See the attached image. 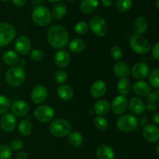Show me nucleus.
<instances>
[{
    "label": "nucleus",
    "instance_id": "nucleus-1",
    "mask_svg": "<svg viewBox=\"0 0 159 159\" xmlns=\"http://www.w3.org/2000/svg\"><path fill=\"white\" fill-rule=\"evenodd\" d=\"M48 40L55 49H63L69 43V34L64 26L54 25L48 31Z\"/></svg>",
    "mask_w": 159,
    "mask_h": 159
},
{
    "label": "nucleus",
    "instance_id": "nucleus-2",
    "mask_svg": "<svg viewBox=\"0 0 159 159\" xmlns=\"http://www.w3.org/2000/svg\"><path fill=\"white\" fill-rule=\"evenodd\" d=\"M26 79V72L20 65H14L9 68L6 73V81L10 86H20Z\"/></svg>",
    "mask_w": 159,
    "mask_h": 159
},
{
    "label": "nucleus",
    "instance_id": "nucleus-3",
    "mask_svg": "<svg viewBox=\"0 0 159 159\" xmlns=\"http://www.w3.org/2000/svg\"><path fill=\"white\" fill-rule=\"evenodd\" d=\"M33 22L39 26H47L52 21L51 11L43 6H37L33 10L31 14Z\"/></svg>",
    "mask_w": 159,
    "mask_h": 159
},
{
    "label": "nucleus",
    "instance_id": "nucleus-4",
    "mask_svg": "<svg viewBox=\"0 0 159 159\" xmlns=\"http://www.w3.org/2000/svg\"><path fill=\"white\" fill-rule=\"evenodd\" d=\"M71 124L65 119L54 120L49 127V130L51 134L55 138H65L71 132Z\"/></svg>",
    "mask_w": 159,
    "mask_h": 159
},
{
    "label": "nucleus",
    "instance_id": "nucleus-5",
    "mask_svg": "<svg viewBox=\"0 0 159 159\" xmlns=\"http://www.w3.org/2000/svg\"><path fill=\"white\" fill-rule=\"evenodd\" d=\"M130 47L133 51L139 54H146L150 51L151 44L148 40L141 34H134L130 40Z\"/></svg>",
    "mask_w": 159,
    "mask_h": 159
},
{
    "label": "nucleus",
    "instance_id": "nucleus-6",
    "mask_svg": "<svg viewBox=\"0 0 159 159\" xmlns=\"http://www.w3.org/2000/svg\"><path fill=\"white\" fill-rule=\"evenodd\" d=\"M116 127L124 133L133 132L138 128V120L134 115L125 114L120 116L116 120Z\"/></svg>",
    "mask_w": 159,
    "mask_h": 159
},
{
    "label": "nucleus",
    "instance_id": "nucleus-7",
    "mask_svg": "<svg viewBox=\"0 0 159 159\" xmlns=\"http://www.w3.org/2000/svg\"><path fill=\"white\" fill-rule=\"evenodd\" d=\"M89 28L98 37H104L108 34L109 25L103 17L100 16H93L89 23Z\"/></svg>",
    "mask_w": 159,
    "mask_h": 159
},
{
    "label": "nucleus",
    "instance_id": "nucleus-8",
    "mask_svg": "<svg viewBox=\"0 0 159 159\" xmlns=\"http://www.w3.org/2000/svg\"><path fill=\"white\" fill-rule=\"evenodd\" d=\"M16 35L15 27L6 22L0 23V48L10 43Z\"/></svg>",
    "mask_w": 159,
    "mask_h": 159
},
{
    "label": "nucleus",
    "instance_id": "nucleus-9",
    "mask_svg": "<svg viewBox=\"0 0 159 159\" xmlns=\"http://www.w3.org/2000/svg\"><path fill=\"white\" fill-rule=\"evenodd\" d=\"M34 117L37 121L48 123L52 120L54 116V110L48 105L38 106L34 110Z\"/></svg>",
    "mask_w": 159,
    "mask_h": 159
},
{
    "label": "nucleus",
    "instance_id": "nucleus-10",
    "mask_svg": "<svg viewBox=\"0 0 159 159\" xmlns=\"http://www.w3.org/2000/svg\"><path fill=\"white\" fill-rule=\"evenodd\" d=\"M128 108V102L126 99L125 96H116L113 99V102L110 104V109H112V111L116 115H122L125 113Z\"/></svg>",
    "mask_w": 159,
    "mask_h": 159
},
{
    "label": "nucleus",
    "instance_id": "nucleus-11",
    "mask_svg": "<svg viewBox=\"0 0 159 159\" xmlns=\"http://www.w3.org/2000/svg\"><path fill=\"white\" fill-rule=\"evenodd\" d=\"M16 51L20 55H26L30 52L31 42L26 36H20L16 39L14 44Z\"/></svg>",
    "mask_w": 159,
    "mask_h": 159
},
{
    "label": "nucleus",
    "instance_id": "nucleus-12",
    "mask_svg": "<svg viewBox=\"0 0 159 159\" xmlns=\"http://www.w3.org/2000/svg\"><path fill=\"white\" fill-rule=\"evenodd\" d=\"M130 72L134 79L138 80H144L148 76L150 69L145 62H138L132 67Z\"/></svg>",
    "mask_w": 159,
    "mask_h": 159
},
{
    "label": "nucleus",
    "instance_id": "nucleus-13",
    "mask_svg": "<svg viewBox=\"0 0 159 159\" xmlns=\"http://www.w3.org/2000/svg\"><path fill=\"white\" fill-rule=\"evenodd\" d=\"M48 89L42 85H36L31 92V99L35 104H41L48 98Z\"/></svg>",
    "mask_w": 159,
    "mask_h": 159
},
{
    "label": "nucleus",
    "instance_id": "nucleus-14",
    "mask_svg": "<svg viewBox=\"0 0 159 159\" xmlns=\"http://www.w3.org/2000/svg\"><path fill=\"white\" fill-rule=\"evenodd\" d=\"M143 137L149 143H155L158 141L159 130L155 124H147L143 129Z\"/></svg>",
    "mask_w": 159,
    "mask_h": 159
},
{
    "label": "nucleus",
    "instance_id": "nucleus-15",
    "mask_svg": "<svg viewBox=\"0 0 159 159\" xmlns=\"http://www.w3.org/2000/svg\"><path fill=\"white\" fill-rule=\"evenodd\" d=\"M0 126L5 132H12L16 127V119L12 113H6L0 119Z\"/></svg>",
    "mask_w": 159,
    "mask_h": 159
},
{
    "label": "nucleus",
    "instance_id": "nucleus-16",
    "mask_svg": "<svg viewBox=\"0 0 159 159\" xmlns=\"http://www.w3.org/2000/svg\"><path fill=\"white\" fill-rule=\"evenodd\" d=\"M133 93L141 97L147 96L151 93V86L145 81L139 80L131 85Z\"/></svg>",
    "mask_w": 159,
    "mask_h": 159
},
{
    "label": "nucleus",
    "instance_id": "nucleus-17",
    "mask_svg": "<svg viewBox=\"0 0 159 159\" xmlns=\"http://www.w3.org/2000/svg\"><path fill=\"white\" fill-rule=\"evenodd\" d=\"M107 90V83L102 80H97L91 85L90 94L93 98L99 99V98H102L106 94Z\"/></svg>",
    "mask_w": 159,
    "mask_h": 159
},
{
    "label": "nucleus",
    "instance_id": "nucleus-18",
    "mask_svg": "<svg viewBox=\"0 0 159 159\" xmlns=\"http://www.w3.org/2000/svg\"><path fill=\"white\" fill-rule=\"evenodd\" d=\"M128 107L133 114L141 115L145 110V103L141 98L133 97L129 101Z\"/></svg>",
    "mask_w": 159,
    "mask_h": 159
},
{
    "label": "nucleus",
    "instance_id": "nucleus-19",
    "mask_svg": "<svg viewBox=\"0 0 159 159\" xmlns=\"http://www.w3.org/2000/svg\"><path fill=\"white\" fill-rule=\"evenodd\" d=\"M54 61L57 66L66 68L71 62V55L67 51L60 50L54 54Z\"/></svg>",
    "mask_w": 159,
    "mask_h": 159
},
{
    "label": "nucleus",
    "instance_id": "nucleus-20",
    "mask_svg": "<svg viewBox=\"0 0 159 159\" xmlns=\"http://www.w3.org/2000/svg\"><path fill=\"white\" fill-rule=\"evenodd\" d=\"M113 73L116 77L120 79L127 78L130 74V68L126 62L117 61L113 66Z\"/></svg>",
    "mask_w": 159,
    "mask_h": 159
},
{
    "label": "nucleus",
    "instance_id": "nucleus-21",
    "mask_svg": "<svg viewBox=\"0 0 159 159\" xmlns=\"http://www.w3.org/2000/svg\"><path fill=\"white\" fill-rule=\"evenodd\" d=\"M11 110L14 116H23L29 111V106L25 101L17 100L11 105Z\"/></svg>",
    "mask_w": 159,
    "mask_h": 159
},
{
    "label": "nucleus",
    "instance_id": "nucleus-22",
    "mask_svg": "<svg viewBox=\"0 0 159 159\" xmlns=\"http://www.w3.org/2000/svg\"><path fill=\"white\" fill-rule=\"evenodd\" d=\"M98 159H114L115 153L110 146L107 144H102L99 146L96 152Z\"/></svg>",
    "mask_w": 159,
    "mask_h": 159
},
{
    "label": "nucleus",
    "instance_id": "nucleus-23",
    "mask_svg": "<svg viewBox=\"0 0 159 159\" xmlns=\"http://www.w3.org/2000/svg\"><path fill=\"white\" fill-rule=\"evenodd\" d=\"M57 94L61 100L68 101L72 99L74 96V90L69 85L63 84L58 86L57 89Z\"/></svg>",
    "mask_w": 159,
    "mask_h": 159
},
{
    "label": "nucleus",
    "instance_id": "nucleus-24",
    "mask_svg": "<svg viewBox=\"0 0 159 159\" xmlns=\"http://www.w3.org/2000/svg\"><path fill=\"white\" fill-rule=\"evenodd\" d=\"M110 110V103L106 99H99L93 107L94 113L98 116H104L107 114Z\"/></svg>",
    "mask_w": 159,
    "mask_h": 159
},
{
    "label": "nucleus",
    "instance_id": "nucleus-25",
    "mask_svg": "<svg viewBox=\"0 0 159 159\" xmlns=\"http://www.w3.org/2000/svg\"><path fill=\"white\" fill-rule=\"evenodd\" d=\"M98 0H82L80 4V10L85 14L93 13L98 9Z\"/></svg>",
    "mask_w": 159,
    "mask_h": 159
},
{
    "label": "nucleus",
    "instance_id": "nucleus-26",
    "mask_svg": "<svg viewBox=\"0 0 159 159\" xmlns=\"http://www.w3.org/2000/svg\"><path fill=\"white\" fill-rule=\"evenodd\" d=\"M148 27V21L144 16H138L134 23V30L137 34H143L146 32Z\"/></svg>",
    "mask_w": 159,
    "mask_h": 159
},
{
    "label": "nucleus",
    "instance_id": "nucleus-27",
    "mask_svg": "<svg viewBox=\"0 0 159 159\" xmlns=\"http://www.w3.org/2000/svg\"><path fill=\"white\" fill-rule=\"evenodd\" d=\"M51 16L56 20H61L67 13V6L62 2H57L53 6L51 12Z\"/></svg>",
    "mask_w": 159,
    "mask_h": 159
},
{
    "label": "nucleus",
    "instance_id": "nucleus-28",
    "mask_svg": "<svg viewBox=\"0 0 159 159\" xmlns=\"http://www.w3.org/2000/svg\"><path fill=\"white\" fill-rule=\"evenodd\" d=\"M148 105L145 106V110L149 112H155L157 110V102L158 100V90L150 93L148 95Z\"/></svg>",
    "mask_w": 159,
    "mask_h": 159
},
{
    "label": "nucleus",
    "instance_id": "nucleus-29",
    "mask_svg": "<svg viewBox=\"0 0 159 159\" xmlns=\"http://www.w3.org/2000/svg\"><path fill=\"white\" fill-rule=\"evenodd\" d=\"M85 43L82 39L75 38L68 43V48L72 53H80L85 49Z\"/></svg>",
    "mask_w": 159,
    "mask_h": 159
},
{
    "label": "nucleus",
    "instance_id": "nucleus-30",
    "mask_svg": "<svg viewBox=\"0 0 159 159\" xmlns=\"http://www.w3.org/2000/svg\"><path fill=\"white\" fill-rule=\"evenodd\" d=\"M2 60L6 65L14 66L16 65L19 62L18 54L16 51H6L2 55Z\"/></svg>",
    "mask_w": 159,
    "mask_h": 159
},
{
    "label": "nucleus",
    "instance_id": "nucleus-31",
    "mask_svg": "<svg viewBox=\"0 0 159 159\" xmlns=\"http://www.w3.org/2000/svg\"><path fill=\"white\" fill-rule=\"evenodd\" d=\"M18 130L20 134L24 137H27L32 133V124L27 120H22L18 124Z\"/></svg>",
    "mask_w": 159,
    "mask_h": 159
},
{
    "label": "nucleus",
    "instance_id": "nucleus-32",
    "mask_svg": "<svg viewBox=\"0 0 159 159\" xmlns=\"http://www.w3.org/2000/svg\"><path fill=\"white\" fill-rule=\"evenodd\" d=\"M68 141L72 147H79L83 143V137L79 132H70L68 135Z\"/></svg>",
    "mask_w": 159,
    "mask_h": 159
},
{
    "label": "nucleus",
    "instance_id": "nucleus-33",
    "mask_svg": "<svg viewBox=\"0 0 159 159\" xmlns=\"http://www.w3.org/2000/svg\"><path fill=\"white\" fill-rule=\"evenodd\" d=\"M131 89V84L127 78L120 79L117 83V90L121 96L127 95Z\"/></svg>",
    "mask_w": 159,
    "mask_h": 159
},
{
    "label": "nucleus",
    "instance_id": "nucleus-34",
    "mask_svg": "<svg viewBox=\"0 0 159 159\" xmlns=\"http://www.w3.org/2000/svg\"><path fill=\"white\" fill-rule=\"evenodd\" d=\"M133 0H115V6L119 11L125 12L131 8Z\"/></svg>",
    "mask_w": 159,
    "mask_h": 159
},
{
    "label": "nucleus",
    "instance_id": "nucleus-35",
    "mask_svg": "<svg viewBox=\"0 0 159 159\" xmlns=\"http://www.w3.org/2000/svg\"><path fill=\"white\" fill-rule=\"evenodd\" d=\"M94 126L99 131H104L109 127L107 120L102 116H98L94 119Z\"/></svg>",
    "mask_w": 159,
    "mask_h": 159
},
{
    "label": "nucleus",
    "instance_id": "nucleus-36",
    "mask_svg": "<svg viewBox=\"0 0 159 159\" xmlns=\"http://www.w3.org/2000/svg\"><path fill=\"white\" fill-rule=\"evenodd\" d=\"M11 107L10 100L6 96L0 95V114L8 113Z\"/></svg>",
    "mask_w": 159,
    "mask_h": 159
},
{
    "label": "nucleus",
    "instance_id": "nucleus-37",
    "mask_svg": "<svg viewBox=\"0 0 159 159\" xmlns=\"http://www.w3.org/2000/svg\"><path fill=\"white\" fill-rule=\"evenodd\" d=\"M159 70L158 68H155L153 71H151V73H149V82H150L151 85L153 86L154 88L158 89L159 87Z\"/></svg>",
    "mask_w": 159,
    "mask_h": 159
},
{
    "label": "nucleus",
    "instance_id": "nucleus-38",
    "mask_svg": "<svg viewBox=\"0 0 159 159\" xmlns=\"http://www.w3.org/2000/svg\"><path fill=\"white\" fill-rule=\"evenodd\" d=\"M68 79V73L62 69L57 70L54 74V80L57 84H63Z\"/></svg>",
    "mask_w": 159,
    "mask_h": 159
},
{
    "label": "nucleus",
    "instance_id": "nucleus-39",
    "mask_svg": "<svg viewBox=\"0 0 159 159\" xmlns=\"http://www.w3.org/2000/svg\"><path fill=\"white\" fill-rule=\"evenodd\" d=\"M110 55L113 60L120 61L123 56V50L120 46H113L110 51Z\"/></svg>",
    "mask_w": 159,
    "mask_h": 159
},
{
    "label": "nucleus",
    "instance_id": "nucleus-40",
    "mask_svg": "<svg viewBox=\"0 0 159 159\" xmlns=\"http://www.w3.org/2000/svg\"><path fill=\"white\" fill-rule=\"evenodd\" d=\"M12 156V150L7 144L0 145V159H10Z\"/></svg>",
    "mask_w": 159,
    "mask_h": 159
},
{
    "label": "nucleus",
    "instance_id": "nucleus-41",
    "mask_svg": "<svg viewBox=\"0 0 159 159\" xmlns=\"http://www.w3.org/2000/svg\"><path fill=\"white\" fill-rule=\"evenodd\" d=\"M75 30L79 35H85L89 30V25L84 21L79 22L75 26Z\"/></svg>",
    "mask_w": 159,
    "mask_h": 159
},
{
    "label": "nucleus",
    "instance_id": "nucleus-42",
    "mask_svg": "<svg viewBox=\"0 0 159 159\" xmlns=\"http://www.w3.org/2000/svg\"><path fill=\"white\" fill-rule=\"evenodd\" d=\"M30 57L34 61H40L43 58V52L41 50L34 49L29 53Z\"/></svg>",
    "mask_w": 159,
    "mask_h": 159
},
{
    "label": "nucleus",
    "instance_id": "nucleus-43",
    "mask_svg": "<svg viewBox=\"0 0 159 159\" xmlns=\"http://www.w3.org/2000/svg\"><path fill=\"white\" fill-rule=\"evenodd\" d=\"M23 145H24L23 141L21 139H18L17 138V139H14L13 141H12L9 148L13 152H19V151H20L23 148Z\"/></svg>",
    "mask_w": 159,
    "mask_h": 159
},
{
    "label": "nucleus",
    "instance_id": "nucleus-44",
    "mask_svg": "<svg viewBox=\"0 0 159 159\" xmlns=\"http://www.w3.org/2000/svg\"><path fill=\"white\" fill-rule=\"evenodd\" d=\"M152 55L156 61L159 60V43H156L152 49Z\"/></svg>",
    "mask_w": 159,
    "mask_h": 159
},
{
    "label": "nucleus",
    "instance_id": "nucleus-45",
    "mask_svg": "<svg viewBox=\"0 0 159 159\" xmlns=\"http://www.w3.org/2000/svg\"><path fill=\"white\" fill-rule=\"evenodd\" d=\"M12 3L16 6L18 7H23L26 4V0H12Z\"/></svg>",
    "mask_w": 159,
    "mask_h": 159
},
{
    "label": "nucleus",
    "instance_id": "nucleus-46",
    "mask_svg": "<svg viewBox=\"0 0 159 159\" xmlns=\"http://www.w3.org/2000/svg\"><path fill=\"white\" fill-rule=\"evenodd\" d=\"M28 155L26 152H19L18 155L16 156V159H27Z\"/></svg>",
    "mask_w": 159,
    "mask_h": 159
},
{
    "label": "nucleus",
    "instance_id": "nucleus-47",
    "mask_svg": "<svg viewBox=\"0 0 159 159\" xmlns=\"http://www.w3.org/2000/svg\"><path fill=\"white\" fill-rule=\"evenodd\" d=\"M101 2L103 5L105 7H110L113 4V2L112 0H101Z\"/></svg>",
    "mask_w": 159,
    "mask_h": 159
},
{
    "label": "nucleus",
    "instance_id": "nucleus-48",
    "mask_svg": "<svg viewBox=\"0 0 159 159\" xmlns=\"http://www.w3.org/2000/svg\"><path fill=\"white\" fill-rule=\"evenodd\" d=\"M152 120H153V122L155 123V125L159 124V113H155V114H154L153 117H152Z\"/></svg>",
    "mask_w": 159,
    "mask_h": 159
},
{
    "label": "nucleus",
    "instance_id": "nucleus-49",
    "mask_svg": "<svg viewBox=\"0 0 159 159\" xmlns=\"http://www.w3.org/2000/svg\"><path fill=\"white\" fill-rule=\"evenodd\" d=\"M48 1L51 3H57L58 2H60L61 0H48Z\"/></svg>",
    "mask_w": 159,
    "mask_h": 159
},
{
    "label": "nucleus",
    "instance_id": "nucleus-50",
    "mask_svg": "<svg viewBox=\"0 0 159 159\" xmlns=\"http://www.w3.org/2000/svg\"><path fill=\"white\" fill-rule=\"evenodd\" d=\"M158 4H159V0H157V1H156V7H157V9H159V6H158Z\"/></svg>",
    "mask_w": 159,
    "mask_h": 159
},
{
    "label": "nucleus",
    "instance_id": "nucleus-51",
    "mask_svg": "<svg viewBox=\"0 0 159 159\" xmlns=\"http://www.w3.org/2000/svg\"><path fill=\"white\" fill-rule=\"evenodd\" d=\"M66 2H75L76 0H65Z\"/></svg>",
    "mask_w": 159,
    "mask_h": 159
},
{
    "label": "nucleus",
    "instance_id": "nucleus-52",
    "mask_svg": "<svg viewBox=\"0 0 159 159\" xmlns=\"http://www.w3.org/2000/svg\"><path fill=\"white\" fill-rule=\"evenodd\" d=\"M156 148H157V154H158V148H159V145H157Z\"/></svg>",
    "mask_w": 159,
    "mask_h": 159
},
{
    "label": "nucleus",
    "instance_id": "nucleus-53",
    "mask_svg": "<svg viewBox=\"0 0 159 159\" xmlns=\"http://www.w3.org/2000/svg\"><path fill=\"white\" fill-rule=\"evenodd\" d=\"M1 1H2V2H8V1H9V0H1Z\"/></svg>",
    "mask_w": 159,
    "mask_h": 159
},
{
    "label": "nucleus",
    "instance_id": "nucleus-54",
    "mask_svg": "<svg viewBox=\"0 0 159 159\" xmlns=\"http://www.w3.org/2000/svg\"><path fill=\"white\" fill-rule=\"evenodd\" d=\"M0 85H1V82H0Z\"/></svg>",
    "mask_w": 159,
    "mask_h": 159
}]
</instances>
